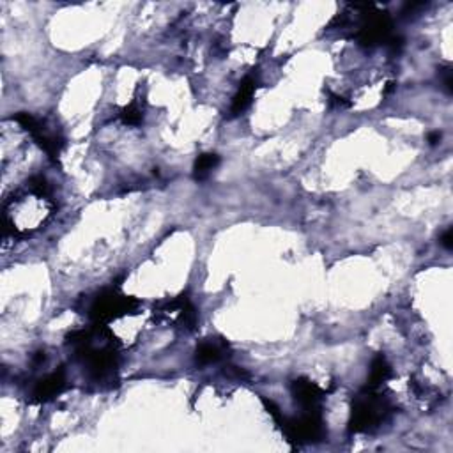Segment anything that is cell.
<instances>
[{
	"mask_svg": "<svg viewBox=\"0 0 453 453\" xmlns=\"http://www.w3.org/2000/svg\"><path fill=\"white\" fill-rule=\"evenodd\" d=\"M144 114L139 108V105L132 103L129 107H126L124 110L121 112V121L124 122L126 126H139L142 122Z\"/></svg>",
	"mask_w": 453,
	"mask_h": 453,
	"instance_id": "obj_12",
	"label": "cell"
},
{
	"mask_svg": "<svg viewBox=\"0 0 453 453\" xmlns=\"http://www.w3.org/2000/svg\"><path fill=\"white\" fill-rule=\"evenodd\" d=\"M139 307V299L126 296L119 292L117 289H107L90 304L89 315L92 319L94 324H105L107 322L115 321V319L122 317L126 314H132Z\"/></svg>",
	"mask_w": 453,
	"mask_h": 453,
	"instance_id": "obj_3",
	"label": "cell"
},
{
	"mask_svg": "<svg viewBox=\"0 0 453 453\" xmlns=\"http://www.w3.org/2000/svg\"><path fill=\"white\" fill-rule=\"evenodd\" d=\"M292 395H294L296 402L302 404L304 409H311L321 407V400L324 398L326 391L311 380L299 378L292 383Z\"/></svg>",
	"mask_w": 453,
	"mask_h": 453,
	"instance_id": "obj_7",
	"label": "cell"
},
{
	"mask_svg": "<svg viewBox=\"0 0 453 453\" xmlns=\"http://www.w3.org/2000/svg\"><path fill=\"white\" fill-rule=\"evenodd\" d=\"M28 188H31L32 193L39 198H48L50 195V184L48 181L43 176H34L31 181H28Z\"/></svg>",
	"mask_w": 453,
	"mask_h": 453,
	"instance_id": "obj_13",
	"label": "cell"
},
{
	"mask_svg": "<svg viewBox=\"0 0 453 453\" xmlns=\"http://www.w3.org/2000/svg\"><path fill=\"white\" fill-rule=\"evenodd\" d=\"M14 121L36 140V144L48 154V158H52L53 161L59 159L60 152L64 149V140L60 139L59 135L50 133L48 129L41 124V121H38L34 115L27 114V112H20V114L14 115Z\"/></svg>",
	"mask_w": 453,
	"mask_h": 453,
	"instance_id": "obj_5",
	"label": "cell"
},
{
	"mask_svg": "<svg viewBox=\"0 0 453 453\" xmlns=\"http://www.w3.org/2000/svg\"><path fill=\"white\" fill-rule=\"evenodd\" d=\"M278 427L285 434L289 443H294L298 447L304 443H317V441L324 439L326 436V425L321 407L304 409L299 418H284V422Z\"/></svg>",
	"mask_w": 453,
	"mask_h": 453,
	"instance_id": "obj_2",
	"label": "cell"
},
{
	"mask_svg": "<svg viewBox=\"0 0 453 453\" xmlns=\"http://www.w3.org/2000/svg\"><path fill=\"white\" fill-rule=\"evenodd\" d=\"M390 400L384 395H380L378 388L365 386L360 395H356L353 400L349 420L351 434H363L378 429L380 423L391 415Z\"/></svg>",
	"mask_w": 453,
	"mask_h": 453,
	"instance_id": "obj_1",
	"label": "cell"
},
{
	"mask_svg": "<svg viewBox=\"0 0 453 453\" xmlns=\"http://www.w3.org/2000/svg\"><path fill=\"white\" fill-rule=\"evenodd\" d=\"M64 388H66V372L59 368V371L52 372L36 384L34 391H32V402L45 404V402L53 400L57 395L63 393Z\"/></svg>",
	"mask_w": 453,
	"mask_h": 453,
	"instance_id": "obj_6",
	"label": "cell"
},
{
	"mask_svg": "<svg viewBox=\"0 0 453 453\" xmlns=\"http://www.w3.org/2000/svg\"><path fill=\"white\" fill-rule=\"evenodd\" d=\"M429 142L430 146H436L437 142H441V133L439 132H434L429 135Z\"/></svg>",
	"mask_w": 453,
	"mask_h": 453,
	"instance_id": "obj_16",
	"label": "cell"
},
{
	"mask_svg": "<svg viewBox=\"0 0 453 453\" xmlns=\"http://www.w3.org/2000/svg\"><path fill=\"white\" fill-rule=\"evenodd\" d=\"M391 378V367L386 361V358L383 354H378L372 361L371 367V375H368V388H379L384 380H388Z\"/></svg>",
	"mask_w": 453,
	"mask_h": 453,
	"instance_id": "obj_10",
	"label": "cell"
},
{
	"mask_svg": "<svg viewBox=\"0 0 453 453\" xmlns=\"http://www.w3.org/2000/svg\"><path fill=\"white\" fill-rule=\"evenodd\" d=\"M257 90V78L253 75H248L243 78V82L239 83V89L235 92L234 100H232V107H230V114L232 115H239L246 110V108L252 105L253 94Z\"/></svg>",
	"mask_w": 453,
	"mask_h": 453,
	"instance_id": "obj_8",
	"label": "cell"
},
{
	"mask_svg": "<svg viewBox=\"0 0 453 453\" xmlns=\"http://www.w3.org/2000/svg\"><path fill=\"white\" fill-rule=\"evenodd\" d=\"M443 80H444V87H447L448 94H452L453 92V80H452V70H450V68H444Z\"/></svg>",
	"mask_w": 453,
	"mask_h": 453,
	"instance_id": "obj_15",
	"label": "cell"
},
{
	"mask_svg": "<svg viewBox=\"0 0 453 453\" xmlns=\"http://www.w3.org/2000/svg\"><path fill=\"white\" fill-rule=\"evenodd\" d=\"M363 23L358 28L356 39L363 46L386 45L391 39V18L374 6H363Z\"/></svg>",
	"mask_w": 453,
	"mask_h": 453,
	"instance_id": "obj_4",
	"label": "cell"
},
{
	"mask_svg": "<svg viewBox=\"0 0 453 453\" xmlns=\"http://www.w3.org/2000/svg\"><path fill=\"white\" fill-rule=\"evenodd\" d=\"M439 243H441V245H443L447 250H452V248H453V230H452V228H448V230L444 232L443 235H441Z\"/></svg>",
	"mask_w": 453,
	"mask_h": 453,
	"instance_id": "obj_14",
	"label": "cell"
},
{
	"mask_svg": "<svg viewBox=\"0 0 453 453\" xmlns=\"http://www.w3.org/2000/svg\"><path fill=\"white\" fill-rule=\"evenodd\" d=\"M218 163H220V156L215 154V152H206V154H201L197 159H195L193 177L197 181L208 179L209 174L218 166Z\"/></svg>",
	"mask_w": 453,
	"mask_h": 453,
	"instance_id": "obj_11",
	"label": "cell"
},
{
	"mask_svg": "<svg viewBox=\"0 0 453 453\" xmlns=\"http://www.w3.org/2000/svg\"><path fill=\"white\" fill-rule=\"evenodd\" d=\"M227 343L218 342V340H208V342H202L201 346L195 351V360L198 365H211L216 361L222 360L225 356Z\"/></svg>",
	"mask_w": 453,
	"mask_h": 453,
	"instance_id": "obj_9",
	"label": "cell"
}]
</instances>
